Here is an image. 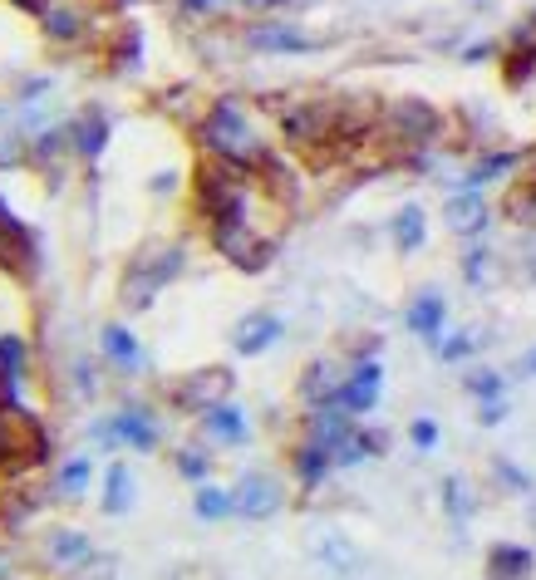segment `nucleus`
<instances>
[{
  "label": "nucleus",
  "mask_w": 536,
  "mask_h": 580,
  "mask_svg": "<svg viewBox=\"0 0 536 580\" xmlns=\"http://www.w3.org/2000/svg\"><path fill=\"white\" fill-rule=\"evenodd\" d=\"M345 369L335 364V359H315L310 369H305V379H300V394H305V404H340V394H345Z\"/></svg>",
  "instance_id": "39448f33"
},
{
  "label": "nucleus",
  "mask_w": 536,
  "mask_h": 580,
  "mask_svg": "<svg viewBox=\"0 0 536 580\" xmlns=\"http://www.w3.org/2000/svg\"><path fill=\"white\" fill-rule=\"evenodd\" d=\"M532 576V551L527 546H497L487 556V580H527Z\"/></svg>",
  "instance_id": "6e6552de"
},
{
  "label": "nucleus",
  "mask_w": 536,
  "mask_h": 580,
  "mask_svg": "<svg viewBox=\"0 0 536 580\" xmlns=\"http://www.w3.org/2000/svg\"><path fill=\"white\" fill-rule=\"evenodd\" d=\"M232 497H237V512H246V517H271L286 502V492H281V482L271 472H246Z\"/></svg>",
  "instance_id": "20e7f679"
},
{
  "label": "nucleus",
  "mask_w": 536,
  "mask_h": 580,
  "mask_svg": "<svg viewBox=\"0 0 536 580\" xmlns=\"http://www.w3.org/2000/svg\"><path fill=\"white\" fill-rule=\"evenodd\" d=\"M276 340H281V320H276V315H251V320L237 330L241 354H261V349L276 345Z\"/></svg>",
  "instance_id": "1a4fd4ad"
},
{
  "label": "nucleus",
  "mask_w": 536,
  "mask_h": 580,
  "mask_svg": "<svg viewBox=\"0 0 536 580\" xmlns=\"http://www.w3.org/2000/svg\"><path fill=\"white\" fill-rule=\"evenodd\" d=\"M468 389H473L477 399H497V394H502V379H497V374H473Z\"/></svg>",
  "instance_id": "393cba45"
},
{
  "label": "nucleus",
  "mask_w": 536,
  "mask_h": 580,
  "mask_svg": "<svg viewBox=\"0 0 536 580\" xmlns=\"http://www.w3.org/2000/svg\"><path fill=\"white\" fill-rule=\"evenodd\" d=\"M305 438L320 443V448H330V453H340V448L355 438V423H350V413H340V408H320V413L310 418Z\"/></svg>",
  "instance_id": "423d86ee"
},
{
  "label": "nucleus",
  "mask_w": 536,
  "mask_h": 580,
  "mask_svg": "<svg viewBox=\"0 0 536 580\" xmlns=\"http://www.w3.org/2000/svg\"><path fill=\"white\" fill-rule=\"evenodd\" d=\"M443 325V300L438 295H423L414 310H409V330H418V335H433Z\"/></svg>",
  "instance_id": "a211bd4d"
},
{
  "label": "nucleus",
  "mask_w": 536,
  "mask_h": 580,
  "mask_svg": "<svg viewBox=\"0 0 536 580\" xmlns=\"http://www.w3.org/2000/svg\"><path fill=\"white\" fill-rule=\"evenodd\" d=\"M418 241H423V212L418 207H404V217H399V246L404 251H418Z\"/></svg>",
  "instance_id": "aec40b11"
},
{
  "label": "nucleus",
  "mask_w": 536,
  "mask_h": 580,
  "mask_svg": "<svg viewBox=\"0 0 536 580\" xmlns=\"http://www.w3.org/2000/svg\"><path fill=\"white\" fill-rule=\"evenodd\" d=\"M394 128L404 133V138H428L433 128H438V114L428 109V104H394Z\"/></svg>",
  "instance_id": "f8f14e48"
},
{
  "label": "nucleus",
  "mask_w": 536,
  "mask_h": 580,
  "mask_svg": "<svg viewBox=\"0 0 536 580\" xmlns=\"http://www.w3.org/2000/svg\"><path fill=\"white\" fill-rule=\"evenodd\" d=\"M330 463H335V453H330V448H320V443H310V438L296 448V477L305 482V487H315V482L325 477V467H330Z\"/></svg>",
  "instance_id": "4468645a"
},
{
  "label": "nucleus",
  "mask_w": 536,
  "mask_h": 580,
  "mask_svg": "<svg viewBox=\"0 0 536 580\" xmlns=\"http://www.w3.org/2000/svg\"><path fill=\"white\" fill-rule=\"evenodd\" d=\"M50 561L55 566H79V561H89V536H79V531H50Z\"/></svg>",
  "instance_id": "ddd939ff"
},
{
  "label": "nucleus",
  "mask_w": 536,
  "mask_h": 580,
  "mask_svg": "<svg viewBox=\"0 0 536 580\" xmlns=\"http://www.w3.org/2000/svg\"><path fill=\"white\" fill-rule=\"evenodd\" d=\"M232 512H237V497L232 492H217V487H202L197 492V517L217 522V517H232Z\"/></svg>",
  "instance_id": "f3484780"
},
{
  "label": "nucleus",
  "mask_w": 536,
  "mask_h": 580,
  "mask_svg": "<svg viewBox=\"0 0 536 580\" xmlns=\"http://www.w3.org/2000/svg\"><path fill=\"white\" fill-rule=\"evenodd\" d=\"M507 163H512V158H487L482 168H473V177H468V187H477V182H487V177H497V173H502V168H507Z\"/></svg>",
  "instance_id": "bb28decb"
},
{
  "label": "nucleus",
  "mask_w": 536,
  "mask_h": 580,
  "mask_svg": "<svg viewBox=\"0 0 536 580\" xmlns=\"http://www.w3.org/2000/svg\"><path fill=\"white\" fill-rule=\"evenodd\" d=\"M438 354H443V359H463V354H473V340H468V335H453V340L438 345Z\"/></svg>",
  "instance_id": "a878e982"
},
{
  "label": "nucleus",
  "mask_w": 536,
  "mask_h": 580,
  "mask_svg": "<svg viewBox=\"0 0 536 580\" xmlns=\"http://www.w3.org/2000/svg\"><path fill=\"white\" fill-rule=\"evenodd\" d=\"M178 467H182V477H207V458H202V453H197V448H182L178 453Z\"/></svg>",
  "instance_id": "b1692460"
},
{
  "label": "nucleus",
  "mask_w": 536,
  "mask_h": 580,
  "mask_svg": "<svg viewBox=\"0 0 536 580\" xmlns=\"http://www.w3.org/2000/svg\"><path fill=\"white\" fill-rule=\"evenodd\" d=\"M202 428H207L217 443H241V438H246V418H241L237 408H222V404L202 408Z\"/></svg>",
  "instance_id": "9d476101"
},
{
  "label": "nucleus",
  "mask_w": 536,
  "mask_h": 580,
  "mask_svg": "<svg viewBox=\"0 0 536 580\" xmlns=\"http://www.w3.org/2000/svg\"><path fill=\"white\" fill-rule=\"evenodd\" d=\"M104 349H109V359L123 364V369H143V349H138V340H133L123 325H109V330H104Z\"/></svg>",
  "instance_id": "2eb2a0df"
},
{
  "label": "nucleus",
  "mask_w": 536,
  "mask_h": 580,
  "mask_svg": "<svg viewBox=\"0 0 536 580\" xmlns=\"http://www.w3.org/2000/svg\"><path fill=\"white\" fill-rule=\"evenodd\" d=\"M433 438H438V428H433L428 418H418V423H414V443H418V448H433Z\"/></svg>",
  "instance_id": "cd10ccee"
},
{
  "label": "nucleus",
  "mask_w": 536,
  "mask_h": 580,
  "mask_svg": "<svg viewBox=\"0 0 536 580\" xmlns=\"http://www.w3.org/2000/svg\"><path fill=\"white\" fill-rule=\"evenodd\" d=\"M448 222H453V232H477L482 222H487V207H482V197H453L448 202Z\"/></svg>",
  "instance_id": "dca6fc26"
},
{
  "label": "nucleus",
  "mask_w": 536,
  "mask_h": 580,
  "mask_svg": "<svg viewBox=\"0 0 536 580\" xmlns=\"http://www.w3.org/2000/svg\"><path fill=\"white\" fill-rule=\"evenodd\" d=\"M128 497H133V477H128V467H109V497H104V512H123L128 507Z\"/></svg>",
  "instance_id": "6ab92c4d"
},
{
  "label": "nucleus",
  "mask_w": 536,
  "mask_h": 580,
  "mask_svg": "<svg viewBox=\"0 0 536 580\" xmlns=\"http://www.w3.org/2000/svg\"><path fill=\"white\" fill-rule=\"evenodd\" d=\"M379 364L369 359V364H359L355 374L345 379V394H340V404H345V413H369V408L379 404Z\"/></svg>",
  "instance_id": "0eeeda50"
},
{
  "label": "nucleus",
  "mask_w": 536,
  "mask_h": 580,
  "mask_svg": "<svg viewBox=\"0 0 536 580\" xmlns=\"http://www.w3.org/2000/svg\"><path fill=\"white\" fill-rule=\"evenodd\" d=\"M45 458H50V438L40 418L25 413L15 399H0V472L20 477V472H35Z\"/></svg>",
  "instance_id": "f257e3e1"
},
{
  "label": "nucleus",
  "mask_w": 536,
  "mask_h": 580,
  "mask_svg": "<svg viewBox=\"0 0 536 580\" xmlns=\"http://www.w3.org/2000/svg\"><path fill=\"white\" fill-rule=\"evenodd\" d=\"M448 507H453L458 522L473 512V502H468V482H463V477H448Z\"/></svg>",
  "instance_id": "5701e85b"
},
{
  "label": "nucleus",
  "mask_w": 536,
  "mask_h": 580,
  "mask_svg": "<svg viewBox=\"0 0 536 580\" xmlns=\"http://www.w3.org/2000/svg\"><path fill=\"white\" fill-rule=\"evenodd\" d=\"M114 438L128 443V448H153V443H158V433H153V423H148L143 408H128V413L114 418Z\"/></svg>",
  "instance_id": "9b49d317"
},
{
  "label": "nucleus",
  "mask_w": 536,
  "mask_h": 580,
  "mask_svg": "<svg viewBox=\"0 0 536 580\" xmlns=\"http://www.w3.org/2000/svg\"><path fill=\"white\" fill-rule=\"evenodd\" d=\"M178 251L173 246H143L133 261H128V271H123V305L128 310H148L153 300H158V290L168 286L173 276H178Z\"/></svg>",
  "instance_id": "f03ea898"
},
{
  "label": "nucleus",
  "mask_w": 536,
  "mask_h": 580,
  "mask_svg": "<svg viewBox=\"0 0 536 580\" xmlns=\"http://www.w3.org/2000/svg\"><path fill=\"white\" fill-rule=\"evenodd\" d=\"M512 217L527 222V227H536V182H527V187L512 192Z\"/></svg>",
  "instance_id": "4be33fe9"
},
{
  "label": "nucleus",
  "mask_w": 536,
  "mask_h": 580,
  "mask_svg": "<svg viewBox=\"0 0 536 580\" xmlns=\"http://www.w3.org/2000/svg\"><path fill=\"white\" fill-rule=\"evenodd\" d=\"M0 271H15L20 281L35 276V241L5 212V202H0Z\"/></svg>",
  "instance_id": "7ed1b4c3"
},
{
  "label": "nucleus",
  "mask_w": 536,
  "mask_h": 580,
  "mask_svg": "<svg viewBox=\"0 0 536 580\" xmlns=\"http://www.w3.org/2000/svg\"><path fill=\"white\" fill-rule=\"evenodd\" d=\"M89 472H94V463H89V458L64 463L60 467V487H64V492H84V487H89Z\"/></svg>",
  "instance_id": "412c9836"
},
{
  "label": "nucleus",
  "mask_w": 536,
  "mask_h": 580,
  "mask_svg": "<svg viewBox=\"0 0 536 580\" xmlns=\"http://www.w3.org/2000/svg\"><path fill=\"white\" fill-rule=\"evenodd\" d=\"M527 369H532V374H536V354H532V359H527Z\"/></svg>",
  "instance_id": "c85d7f7f"
}]
</instances>
